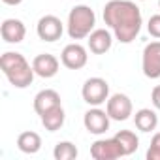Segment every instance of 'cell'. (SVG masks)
I'll return each mask as SVG.
<instances>
[{
	"label": "cell",
	"instance_id": "d4e9b609",
	"mask_svg": "<svg viewBox=\"0 0 160 160\" xmlns=\"http://www.w3.org/2000/svg\"><path fill=\"white\" fill-rule=\"evenodd\" d=\"M141 2H147V0H141Z\"/></svg>",
	"mask_w": 160,
	"mask_h": 160
},
{
	"label": "cell",
	"instance_id": "ffe728a7",
	"mask_svg": "<svg viewBox=\"0 0 160 160\" xmlns=\"http://www.w3.org/2000/svg\"><path fill=\"white\" fill-rule=\"evenodd\" d=\"M147 160H160V132H156L151 139V145L147 149Z\"/></svg>",
	"mask_w": 160,
	"mask_h": 160
},
{
	"label": "cell",
	"instance_id": "8fae6325",
	"mask_svg": "<svg viewBox=\"0 0 160 160\" xmlns=\"http://www.w3.org/2000/svg\"><path fill=\"white\" fill-rule=\"evenodd\" d=\"M32 68L36 72V75L43 77V79H49V77H55L58 73V68H60V62L55 55L51 53H40L34 57L32 60Z\"/></svg>",
	"mask_w": 160,
	"mask_h": 160
},
{
	"label": "cell",
	"instance_id": "8992f818",
	"mask_svg": "<svg viewBox=\"0 0 160 160\" xmlns=\"http://www.w3.org/2000/svg\"><path fill=\"white\" fill-rule=\"evenodd\" d=\"M106 111L108 115L111 117V121H126L130 119V115L134 113V106H132V100L126 96V94H111L106 102Z\"/></svg>",
	"mask_w": 160,
	"mask_h": 160
},
{
	"label": "cell",
	"instance_id": "5b68a950",
	"mask_svg": "<svg viewBox=\"0 0 160 160\" xmlns=\"http://www.w3.org/2000/svg\"><path fill=\"white\" fill-rule=\"evenodd\" d=\"M141 70H143L145 77H149V79L160 77V40L145 45L143 55H141Z\"/></svg>",
	"mask_w": 160,
	"mask_h": 160
},
{
	"label": "cell",
	"instance_id": "5bb4252c",
	"mask_svg": "<svg viewBox=\"0 0 160 160\" xmlns=\"http://www.w3.org/2000/svg\"><path fill=\"white\" fill-rule=\"evenodd\" d=\"M60 106V94L53 89H43L34 96V111L42 117L45 111Z\"/></svg>",
	"mask_w": 160,
	"mask_h": 160
},
{
	"label": "cell",
	"instance_id": "d6986e66",
	"mask_svg": "<svg viewBox=\"0 0 160 160\" xmlns=\"http://www.w3.org/2000/svg\"><path fill=\"white\" fill-rule=\"evenodd\" d=\"M77 154H79V151L72 141H58L53 149L55 160H73V158H77Z\"/></svg>",
	"mask_w": 160,
	"mask_h": 160
},
{
	"label": "cell",
	"instance_id": "2e32d148",
	"mask_svg": "<svg viewBox=\"0 0 160 160\" xmlns=\"http://www.w3.org/2000/svg\"><path fill=\"white\" fill-rule=\"evenodd\" d=\"M134 122H136L138 130H141V132H152L156 128V124H158V115L151 108H141V109L136 111Z\"/></svg>",
	"mask_w": 160,
	"mask_h": 160
},
{
	"label": "cell",
	"instance_id": "ac0fdd59",
	"mask_svg": "<svg viewBox=\"0 0 160 160\" xmlns=\"http://www.w3.org/2000/svg\"><path fill=\"white\" fill-rule=\"evenodd\" d=\"M115 138H117V141L121 143L124 156L134 154V152L138 151V147H139V138H138L136 132H132V130H119V132L115 134Z\"/></svg>",
	"mask_w": 160,
	"mask_h": 160
},
{
	"label": "cell",
	"instance_id": "9c48e42d",
	"mask_svg": "<svg viewBox=\"0 0 160 160\" xmlns=\"http://www.w3.org/2000/svg\"><path fill=\"white\" fill-rule=\"evenodd\" d=\"M89 60V55H87V49L81 45V43H68L62 53H60V62L62 66H66L68 70H81Z\"/></svg>",
	"mask_w": 160,
	"mask_h": 160
},
{
	"label": "cell",
	"instance_id": "30bf717a",
	"mask_svg": "<svg viewBox=\"0 0 160 160\" xmlns=\"http://www.w3.org/2000/svg\"><path fill=\"white\" fill-rule=\"evenodd\" d=\"M109 121L111 117L108 115V111L100 109L98 106H92V109H89L83 117V124L87 128V132L94 134V136H102L109 130Z\"/></svg>",
	"mask_w": 160,
	"mask_h": 160
},
{
	"label": "cell",
	"instance_id": "277c9868",
	"mask_svg": "<svg viewBox=\"0 0 160 160\" xmlns=\"http://www.w3.org/2000/svg\"><path fill=\"white\" fill-rule=\"evenodd\" d=\"M81 96L89 106H102L109 98V83L104 77H89L83 83Z\"/></svg>",
	"mask_w": 160,
	"mask_h": 160
},
{
	"label": "cell",
	"instance_id": "3957f363",
	"mask_svg": "<svg viewBox=\"0 0 160 160\" xmlns=\"http://www.w3.org/2000/svg\"><path fill=\"white\" fill-rule=\"evenodd\" d=\"M94 25H96L94 10L87 4H79V6H73L70 10L66 30H68V36L72 40H85L94 30Z\"/></svg>",
	"mask_w": 160,
	"mask_h": 160
},
{
	"label": "cell",
	"instance_id": "ba28073f",
	"mask_svg": "<svg viewBox=\"0 0 160 160\" xmlns=\"http://www.w3.org/2000/svg\"><path fill=\"white\" fill-rule=\"evenodd\" d=\"M38 38L43 42H57L64 34V25L57 15H43L36 25Z\"/></svg>",
	"mask_w": 160,
	"mask_h": 160
},
{
	"label": "cell",
	"instance_id": "cb8c5ba5",
	"mask_svg": "<svg viewBox=\"0 0 160 160\" xmlns=\"http://www.w3.org/2000/svg\"><path fill=\"white\" fill-rule=\"evenodd\" d=\"M158 8H160V0H158Z\"/></svg>",
	"mask_w": 160,
	"mask_h": 160
},
{
	"label": "cell",
	"instance_id": "6da1fadb",
	"mask_svg": "<svg viewBox=\"0 0 160 160\" xmlns=\"http://www.w3.org/2000/svg\"><path fill=\"white\" fill-rule=\"evenodd\" d=\"M104 23L121 43H132L141 30L143 17L132 0H109L104 6Z\"/></svg>",
	"mask_w": 160,
	"mask_h": 160
},
{
	"label": "cell",
	"instance_id": "603a6c76",
	"mask_svg": "<svg viewBox=\"0 0 160 160\" xmlns=\"http://www.w3.org/2000/svg\"><path fill=\"white\" fill-rule=\"evenodd\" d=\"M2 2H4V4H8V6H19L23 0H2Z\"/></svg>",
	"mask_w": 160,
	"mask_h": 160
},
{
	"label": "cell",
	"instance_id": "52a82bcc",
	"mask_svg": "<svg viewBox=\"0 0 160 160\" xmlns=\"http://www.w3.org/2000/svg\"><path fill=\"white\" fill-rule=\"evenodd\" d=\"M91 156L94 160H115L124 156L121 143L117 141V138H109V139H96L91 145Z\"/></svg>",
	"mask_w": 160,
	"mask_h": 160
},
{
	"label": "cell",
	"instance_id": "7a4b0ae2",
	"mask_svg": "<svg viewBox=\"0 0 160 160\" xmlns=\"http://www.w3.org/2000/svg\"><path fill=\"white\" fill-rule=\"evenodd\" d=\"M0 68H2V73L8 77V81L15 89H27L28 85H32L36 75L28 60L21 53H13V51H6L0 57Z\"/></svg>",
	"mask_w": 160,
	"mask_h": 160
},
{
	"label": "cell",
	"instance_id": "44dd1931",
	"mask_svg": "<svg viewBox=\"0 0 160 160\" xmlns=\"http://www.w3.org/2000/svg\"><path fill=\"white\" fill-rule=\"evenodd\" d=\"M147 30H149V34H151L152 38L160 40V13L151 15L149 23H147Z\"/></svg>",
	"mask_w": 160,
	"mask_h": 160
},
{
	"label": "cell",
	"instance_id": "9a60e30c",
	"mask_svg": "<svg viewBox=\"0 0 160 160\" xmlns=\"http://www.w3.org/2000/svg\"><path fill=\"white\" fill-rule=\"evenodd\" d=\"M17 149L21 152H25V154H36L42 149V138H40V134H36L32 130L21 132L17 136Z\"/></svg>",
	"mask_w": 160,
	"mask_h": 160
},
{
	"label": "cell",
	"instance_id": "e0dca14e",
	"mask_svg": "<svg viewBox=\"0 0 160 160\" xmlns=\"http://www.w3.org/2000/svg\"><path fill=\"white\" fill-rule=\"evenodd\" d=\"M64 119H66V113H64L62 106H57V108H53L42 115V124L47 132H57L62 128Z\"/></svg>",
	"mask_w": 160,
	"mask_h": 160
},
{
	"label": "cell",
	"instance_id": "4fadbf2b",
	"mask_svg": "<svg viewBox=\"0 0 160 160\" xmlns=\"http://www.w3.org/2000/svg\"><path fill=\"white\" fill-rule=\"evenodd\" d=\"M0 34L6 43H21L27 36V27L21 19H4L0 25Z\"/></svg>",
	"mask_w": 160,
	"mask_h": 160
},
{
	"label": "cell",
	"instance_id": "7c38bea8",
	"mask_svg": "<svg viewBox=\"0 0 160 160\" xmlns=\"http://www.w3.org/2000/svg\"><path fill=\"white\" fill-rule=\"evenodd\" d=\"M87 45H89V51L94 53V55H104L111 49L113 45V36L108 28H94L89 38H87Z\"/></svg>",
	"mask_w": 160,
	"mask_h": 160
},
{
	"label": "cell",
	"instance_id": "7402d4cb",
	"mask_svg": "<svg viewBox=\"0 0 160 160\" xmlns=\"http://www.w3.org/2000/svg\"><path fill=\"white\" fill-rule=\"evenodd\" d=\"M151 102H152V106H154L156 109H160V85H156V87L152 89V92H151Z\"/></svg>",
	"mask_w": 160,
	"mask_h": 160
}]
</instances>
